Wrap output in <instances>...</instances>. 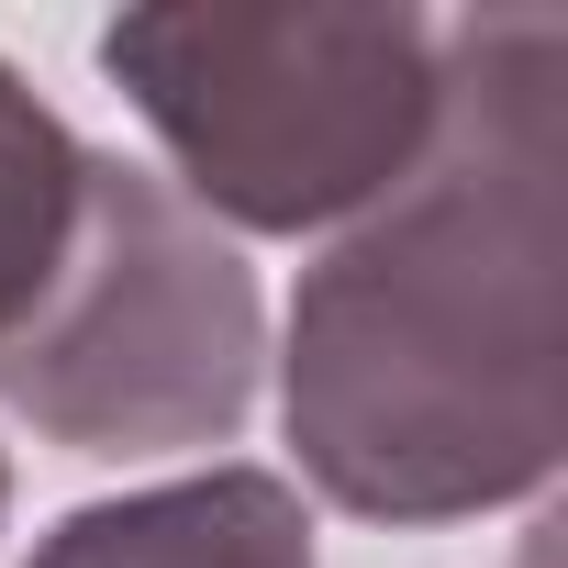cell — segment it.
I'll list each match as a JSON object with an SVG mask.
<instances>
[{
  "label": "cell",
  "mask_w": 568,
  "mask_h": 568,
  "mask_svg": "<svg viewBox=\"0 0 568 568\" xmlns=\"http://www.w3.org/2000/svg\"><path fill=\"white\" fill-rule=\"evenodd\" d=\"M568 23H446V101L402 190L302 278L278 413L302 479L357 524H468L557 479Z\"/></svg>",
  "instance_id": "6da1fadb"
},
{
  "label": "cell",
  "mask_w": 568,
  "mask_h": 568,
  "mask_svg": "<svg viewBox=\"0 0 568 568\" xmlns=\"http://www.w3.org/2000/svg\"><path fill=\"white\" fill-rule=\"evenodd\" d=\"M101 68L179 156V201L245 234H313L413 179L446 101V23L324 0H179L123 12Z\"/></svg>",
  "instance_id": "7a4b0ae2"
},
{
  "label": "cell",
  "mask_w": 568,
  "mask_h": 568,
  "mask_svg": "<svg viewBox=\"0 0 568 568\" xmlns=\"http://www.w3.org/2000/svg\"><path fill=\"white\" fill-rule=\"evenodd\" d=\"M256 267L156 168L90 156L45 302L0 335V402L68 457L223 446L256 402Z\"/></svg>",
  "instance_id": "3957f363"
},
{
  "label": "cell",
  "mask_w": 568,
  "mask_h": 568,
  "mask_svg": "<svg viewBox=\"0 0 568 568\" xmlns=\"http://www.w3.org/2000/svg\"><path fill=\"white\" fill-rule=\"evenodd\" d=\"M34 568H313V513L267 468H201L68 513L34 546Z\"/></svg>",
  "instance_id": "277c9868"
},
{
  "label": "cell",
  "mask_w": 568,
  "mask_h": 568,
  "mask_svg": "<svg viewBox=\"0 0 568 568\" xmlns=\"http://www.w3.org/2000/svg\"><path fill=\"white\" fill-rule=\"evenodd\" d=\"M79 168H90V145H79L12 68H0V335L45 302V278H57V256H68Z\"/></svg>",
  "instance_id": "5b68a950"
},
{
  "label": "cell",
  "mask_w": 568,
  "mask_h": 568,
  "mask_svg": "<svg viewBox=\"0 0 568 568\" xmlns=\"http://www.w3.org/2000/svg\"><path fill=\"white\" fill-rule=\"evenodd\" d=\"M0 513H12V468H0Z\"/></svg>",
  "instance_id": "8992f818"
}]
</instances>
